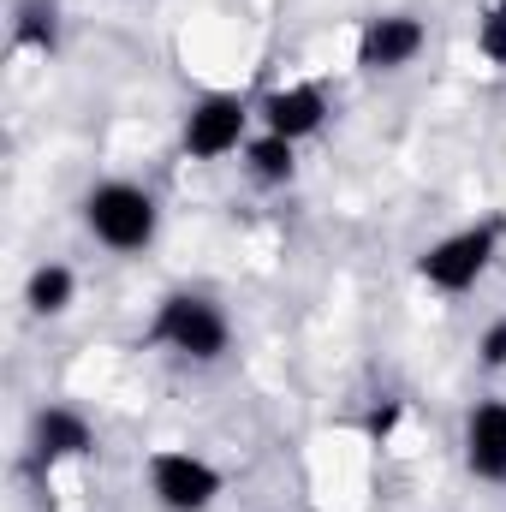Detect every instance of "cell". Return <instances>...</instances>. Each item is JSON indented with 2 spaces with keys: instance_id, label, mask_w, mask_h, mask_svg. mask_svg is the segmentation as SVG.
<instances>
[{
  "instance_id": "obj_1",
  "label": "cell",
  "mask_w": 506,
  "mask_h": 512,
  "mask_svg": "<svg viewBox=\"0 0 506 512\" xmlns=\"http://www.w3.org/2000/svg\"><path fill=\"white\" fill-rule=\"evenodd\" d=\"M143 346H155V352H167L179 364L209 370V364H221L233 352V322H227V310L209 292L173 286V292H161V304H155V316L143 328Z\"/></svg>"
},
{
  "instance_id": "obj_2",
  "label": "cell",
  "mask_w": 506,
  "mask_h": 512,
  "mask_svg": "<svg viewBox=\"0 0 506 512\" xmlns=\"http://www.w3.org/2000/svg\"><path fill=\"white\" fill-rule=\"evenodd\" d=\"M78 221H84V233L102 251H114V256H143L161 239V203L137 179H96L78 197Z\"/></svg>"
},
{
  "instance_id": "obj_3",
  "label": "cell",
  "mask_w": 506,
  "mask_h": 512,
  "mask_svg": "<svg viewBox=\"0 0 506 512\" xmlns=\"http://www.w3.org/2000/svg\"><path fill=\"white\" fill-rule=\"evenodd\" d=\"M506 245V215H483V221H465L453 233H441L435 245L417 251V280L441 298H465L489 280V268L501 262Z\"/></svg>"
},
{
  "instance_id": "obj_4",
  "label": "cell",
  "mask_w": 506,
  "mask_h": 512,
  "mask_svg": "<svg viewBox=\"0 0 506 512\" xmlns=\"http://www.w3.org/2000/svg\"><path fill=\"white\" fill-rule=\"evenodd\" d=\"M251 137H256V102L245 90H203V96L185 108V120H179V149H185V161H203V167L239 155Z\"/></svg>"
},
{
  "instance_id": "obj_5",
  "label": "cell",
  "mask_w": 506,
  "mask_h": 512,
  "mask_svg": "<svg viewBox=\"0 0 506 512\" xmlns=\"http://www.w3.org/2000/svg\"><path fill=\"white\" fill-rule=\"evenodd\" d=\"M143 483L161 512H215L227 495V471L191 447H155L143 453Z\"/></svg>"
},
{
  "instance_id": "obj_6",
  "label": "cell",
  "mask_w": 506,
  "mask_h": 512,
  "mask_svg": "<svg viewBox=\"0 0 506 512\" xmlns=\"http://www.w3.org/2000/svg\"><path fill=\"white\" fill-rule=\"evenodd\" d=\"M429 48V24L417 12H370L358 24V42H352V66L364 78H399L423 60Z\"/></svg>"
},
{
  "instance_id": "obj_7",
  "label": "cell",
  "mask_w": 506,
  "mask_h": 512,
  "mask_svg": "<svg viewBox=\"0 0 506 512\" xmlns=\"http://www.w3.org/2000/svg\"><path fill=\"white\" fill-rule=\"evenodd\" d=\"M24 447H30V465H36V471L78 465V459L96 453V423H90L78 405H42V411L30 417Z\"/></svg>"
},
{
  "instance_id": "obj_8",
  "label": "cell",
  "mask_w": 506,
  "mask_h": 512,
  "mask_svg": "<svg viewBox=\"0 0 506 512\" xmlns=\"http://www.w3.org/2000/svg\"><path fill=\"white\" fill-rule=\"evenodd\" d=\"M328 120H334V102H328V90L310 84V78L280 84V90H268V96L256 102V126L274 131V137H286V143H310V137H322Z\"/></svg>"
},
{
  "instance_id": "obj_9",
  "label": "cell",
  "mask_w": 506,
  "mask_h": 512,
  "mask_svg": "<svg viewBox=\"0 0 506 512\" xmlns=\"http://www.w3.org/2000/svg\"><path fill=\"white\" fill-rule=\"evenodd\" d=\"M459 453L477 483H506V399H477L465 411Z\"/></svg>"
},
{
  "instance_id": "obj_10",
  "label": "cell",
  "mask_w": 506,
  "mask_h": 512,
  "mask_svg": "<svg viewBox=\"0 0 506 512\" xmlns=\"http://www.w3.org/2000/svg\"><path fill=\"white\" fill-rule=\"evenodd\" d=\"M239 167H245V179L262 185V191H286L298 179V143H286V137L256 126V137L239 149Z\"/></svg>"
},
{
  "instance_id": "obj_11",
  "label": "cell",
  "mask_w": 506,
  "mask_h": 512,
  "mask_svg": "<svg viewBox=\"0 0 506 512\" xmlns=\"http://www.w3.org/2000/svg\"><path fill=\"white\" fill-rule=\"evenodd\" d=\"M78 304V274H72V262H36L30 274H24V310L36 316V322H54V316H66Z\"/></svg>"
},
{
  "instance_id": "obj_12",
  "label": "cell",
  "mask_w": 506,
  "mask_h": 512,
  "mask_svg": "<svg viewBox=\"0 0 506 512\" xmlns=\"http://www.w3.org/2000/svg\"><path fill=\"white\" fill-rule=\"evenodd\" d=\"M12 54H36V60L60 54V6L54 0H18V12H12Z\"/></svg>"
},
{
  "instance_id": "obj_13",
  "label": "cell",
  "mask_w": 506,
  "mask_h": 512,
  "mask_svg": "<svg viewBox=\"0 0 506 512\" xmlns=\"http://www.w3.org/2000/svg\"><path fill=\"white\" fill-rule=\"evenodd\" d=\"M471 42H477V54H483L495 72H506V0H483V6H477Z\"/></svg>"
},
{
  "instance_id": "obj_14",
  "label": "cell",
  "mask_w": 506,
  "mask_h": 512,
  "mask_svg": "<svg viewBox=\"0 0 506 512\" xmlns=\"http://www.w3.org/2000/svg\"><path fill=\"white\" fill-rule=\"evenodd\" d=\"M477 364H483L489 376H501V370H506V316L483 328V340H477Z\"/></svg>"
},
{
  "instance_id": "obj_15",
  "label": "cell",
  "mask_w": 506,
  "mask_h": 512,
  "mask_svg": "<svg viewBox=\"0 0 506 512\" xmlns=\"http://www.w3.org/2000/svg\"><path fill=\"white\" fill-rule=\"evenodd\" d=\"M393 429H399V399H387V405H376V411H370V441H376V447H387V441H393Z\"/></svg>"
}]
</instances>
